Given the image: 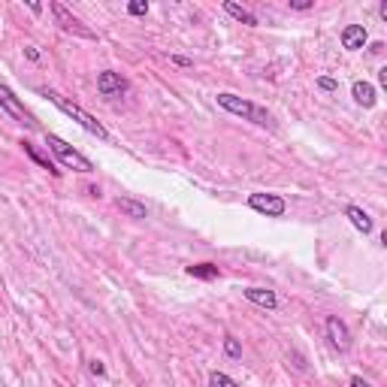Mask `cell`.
<instances>
[{
  "label": "cell",
  "mask_w": 387,
  "mask_h": 387,
  "mask_svg": "<svg viewBox=\"0 0 387 387\" xmlns=\"http://www.w3.org/2000/svg\"><path fill=\"white\" fill-rule=\"evenodd\" d=\"M0 109H3L6 115H10L12 121H19V125H24V127H37V115L24 106L19 97L12 94V88L10 85H3L0 82Z\"/></svg>",
  "instance_id": "277c9868"
},
{
  "label": "cell",
  "mask_w": 387,
  "mask_h": 387,
  "mask_svg": "<svg viewBox=\"0 0 387 387\" xmlns=\"http://www.w3.org/2000/svg\"><path fill=\"white\" fill-rule=\"evenodd\" d=\"M185 273L191 278H200V282H215V278H221V269L215 263H191Z\"/></svg>",
  "instance_id": "5bb4252c"
},
{
  "label": "cell",
  "mask_w": 387,
  "mask_h": 387,
  "mask_svg": "<svg viewBox=\"0 0 387 387\" xmlns=\"http://www.w3.org/2000/svg\"><path fill=\"white\" fill-rule=\"evenodd\" d=\"M48 10H52L55 24L64 30V34H73V37H79V39H97L94 30H91V28H85V24H82V21H79L76 15H73L64 3H57V0H55V3H48Z\"/></svg>",
  "instance_id": "5b68a950"
},
{
  "label": "cell",
  "mask_w": 387,
  "mask_h": 387,
  "mask_svg": "<svg viewBox=\"0 0 387 387\" xmlns=\"http://www.w3.org/2000/svg\"><path fill=\"white\" fill-rule=\"evenodd\" d=\"M312 0H291V10H296V12H306V10H312Z\"/></svg>",
  "instance_id": "7402d4cb"
},
{
  "label": "cell",
  "mask_w": 387,
  "mask_h": 387,
  "mask_svg": "<svg viewBox=\"0 0 387 387\" xmlns=\"http://www.w3.org/2000/svg\"><path fill=\"white\" fill-rule=\"evenodd\" d=\"M242 294H245V300H249V303H254V306H263V309H269V312L278 306L276 294L267 291V287H245Z\"/></svg>",
  "instance_id": "8fae6325"
},
{
  "label": "cell",
  "mask_w": 387,
  "mask_h": 387,
  "mask_svg": "<svg viewBox=\"0 0 387 387\" xmlns=\"http://www.w3.org/2000/svg\"><path fill=\"white\" fill-rule=\"evenodd\" d=\"M324 330H327V339H330V345L336 351H348L351 348V333H348V327H345V321L339 315H327Z\"/></svg>",
  "instance_id": "ba28073f"
},
{
  "label": "cell",
  "mask_w": 387,
  "mask_h": 387,
  "mask_svg": "<svg viewBox=\"0 0 387 387\" xmlns=\"http://www.w3.org/2000/svg\"><path fill=\"white\" fill-rule=\"evenodd\" d=\"M127 12L130 15H145L148 12V3H145V0H134V3H127Z\"/></svg>",
  "instance_id": "ffe728a7"
},
{
  "label": "cell",
  "mask_w": 387,
  "mask_h": 387,
  "mask_svg": "<svg viewBox=\"0 0 387 387\" xmlns=\"http://www.w3.org/2000/svg\"><path fill=\"white\" fill-rule=\"evenodd\" d=\"M88 369H91V375H106L103 360H91V363H88Z\"/></svg>",
  "instance_id": "603a6c76"
},
{
  "label": "cell",
  "mask_w": 387,
  "mask_h": 387,
  "mask_svg": "<svg viewBox=\"0 0 387 387\" xmlns=\"http://www.w3.org/2000/svg\"><path fill=\"white\" fill-rule=\"evenodd\" d=\"M209 387H240V381L230 378L227 372H212L209 375Z\"/></svg>",
  "instance_id": "ac0fdd59"
},
{
  "label": "cell",
  "mask_w": 387,
  "mask_h": 387,
  "mask_svg": "<svg viewBox=\"0 0 387 387\" xmlns=\"http://www.w3.org/2000/svg\"><path fill=\"white\" fill-rule=\"evenodd\" d=\"M24 55H28L30 61H39V52H37V46H24Z\"/></svg>",
  "instance_id": "cb8c5ba5"
},
{
  "label": "cell",
  "mask_w": 387,
  "mask_h": 387,
  "mask_svg": "<svg viewBox=\"0 0 387 387\" xmlns=\"http://www.w3.org/2000/svg\"><path fill=\"white\" fill-rule=\"evenodd\" d=\"M378 15L387 21V0H381V6H378Z\"/></svg>",
  "instance_id": "4316f807"
},
{
  "label": "cell",
  "mask_w": 387,
  "mask_h": 387,
  "mask_svg": "<svg viewBox=\"0 0 387 387\" xmlns=\"http://www.w3.org/2000/svg\"><path fill=\"white\" fill-rule=\"evenodd\" d=\"M39 94H43V97H48V100H52V103H55V106H57V109H61L64 115H70V118L76 121V125H79L82 130H88V134H91V136H97V139H109V130H106V127L100 125V121L94 118L91 112H85V109H82L79 103H73V100H67V97H61L57 91H52V88H43V91H39Z\"/></svg>",
  "instance_id": "7a4b0ae2"
},
{
  "label": "cell",
  "mask_w": 387,
  "mask_h": 387,
  "mask_svg": "<svg viewBox=\"0 0 387 387\" xmlns=\"http://www.w3.org/2000/svg\"><path fill=\"white\" fill-rule=\"evenodd\" d=\"M224 12L227 15H233L236 21H242V24H249V28H258V15H254L251 10H245V6H240V3H233V0H227L224 3Z\"/></svg>",
  "instance_id": "9a60e30c"
},
{
  "label": "cell",
  "mask_w": 387,
  "mask_h": 387,
  "mask_svg": "<svg viewBox=\"0 0 387 387\" xmlns=\"http://www.w3.org/2000/svg\"><path fill=\"white\" fill-rule=\"evenodd\" d=\"M351 387H372V384H369V381H366V378H360V375H354V378H351Z\"/></svg>",
  "instance_id": "d4e9b609"
},
{
  "label": "cell",
  "mask_w": 387,
  "mask_h": 387,
  "mask_svg": "<svg viewBox=\"0 0 387 387\" xmlns=\"http://www.w3.org/2000/svg\"><path fill=\"white\" fill-rule=\"evenodd\" d=\"M345 215H348V221L354 224V230H360V233L363 236H369L372 233V218H369V212L366 209H360V206H348V209H345Z\"/></svg>",
  "instance_id": "7c38bea8"
},
{
  "label": "cell",
  "mask_w": 387,
  "mask_h": 387,
  "mask_svg": "<svg viewBox=\"0 0 387 387\" xmlns=\"http://www.w3.org/2000/svg\"><path fill=\"white\" fill-rule=\"evenodd\" d=\"M351 97H354V103H357V106H363V109H372V106L378 103L375 88L369 85V82H360V79L351 85Z\"/></svg>",
  "instance_id": "30bf717a"
},
{
  "label": "cell",
  "mask_w": 387,
  "mask_h": 387,
  "mask_svg": "<svg viewBox=\"0 0 387 387\" xmlns=\"http://www.w3.org/2000/svg\"><path fill=\"white\" fill-rule=\"evenodd\" d=\"M170 61L176 64V67H185V70H188V67H194V61H191V57H185V55H172Z\"/></svg>",
  "instance_id": "44dd1931"
},
{
  "label": "cell",
  "mask_w": 387,
  "mask_h": 387,
  "mask_svg": "<svg viewBox=\"0 0 387 387\" xmlns=\"http://www.w3.org/2000/svg\"><path fill=\"white\" fill-rule=\"evenodd\" d=\"M224 354L230 360H242V342L236 336H224Z\"/></svg>",
  "instance_id": "e0dca14e"
},
{
  "label": "cell",
  "mask_w": 387,
  "mask_h": 387,
  "mask_svg": "<svg viewBox=\"0 0 387 387\" xmlns=\"http://www.w3.org/2000/svg\"><path fill=\"white\" fill-rule=\"evenodd\" d=\"M378 82H381V85L387 88V67H381V70H378Z\"/></svg>",
  "instance_id": "484cf974"
},
{
  "label": "cell",
  "mask_w": 387,
  "mask_h": 387,
  "mask_svg": "<svg viewBox=\"0 0 387 387\" xmlns=\"http://www.w3.org/2000/svg\"><path fill=\"white\" fill-rule=\"evenodd\" d=\"M115 206H118L121 212H125L127 218H145L148 215V209L139 200H130V197H118V200H115Z\"/></svg>",
  "instance_id": "2e32d148"
},
{
  "label": "cell",
  "mask_w": 387,
  "mask_h": 387,
  "mask_svg": "<svg viewBox=\"0 0 387 387\" xmlns=\"http://www.w3.org/2000/svg\"><path fill=\"white\" fill-rule=\"evenodd\" d=\"M366 28L363 24H348V28H342V48H348V52H360V48L366 46Z\"/></svg>",
  "instance_id": "9c48e42d"
},
{
  "label": "cell",
  "mask_w": 387,
  "mask_h": 387,
  "mask_svg": "<svg viewBox=\"0 0 387 387\" xmlns=\"http://www.w3.org/2000/svg\"><path fill=\"white\" fill-rule=\"evenodd\" d=\"M249 206L267 218H282L287 212V203L278 194H249Z\"/></svg>",
  "instance_id": "8992f818"
},
{
  "label": "cell",
  "mask_w": 387,
  "mask_h": 387,
  "mask_svg": "<svg viewBox=\"0 0 387 387\" xmlns=\"http://www.w3.org/2000/svg\"><path fill=\"white\" fill-rule=\"evenodd\" d=\"M46 145L55 152V158L64 163L67 170H76V172H94V163L85 158L82 152H76V148H70V143H64L57 134H46Z\"/></svg>",
  "instance_id": "3957f363"
},
{
  "label": "cell",
  "mask_w": 387,
  "mask_h": 387,
  "mask_svg": "<svg viewBox=\"0 0 387 387\" xmlns=\"http://www.w3.org/2000/svg\"><path fill=\"white\" fill-rule=\"evenodd\" d=\"M318 88L327 91V94H333V91H339V82L330 79V76H318Z\"/></svg>",
  "instance_id": "d6986e66"
},
{
  "label": "cell",
  "mask_w": 387,
  "mask_h": 387,
  "mask_svg": "<svg viewBox=\"0 0 387 387\" xmlns=\"http://www.w3.org/2000/svg\"><path fill=\"white\" fill-rule=\"evenodd\" d=\"M21 148H24V154H28V158H30V161H34V163H37V167H43V170H48V172H52V176H61V170H57V167H55V163H52V161H48V158H46V154H43V152H39V148H37V145H30V143H28V139H21Z\"/></svg>",
  "instance_id": "4fadbf2b"
},
{
  "label": "cell",
  "mask_w": 387,
  "mask_h": 387,
  "mask_svg": "<svg viewBox=\"0 0 387 387\" xmlns=\"http://www.w3.org/2000/svg\"><path fill=\"white\" fill-rule=\"evenodd\" d=\"M97 91H100L106 100H118V97L127 94V79L115 70H103L100 76H97Z\"/></svg>",
  "instance_id": "52a82bcc"
},
{
  "label": "cell",
  "mask_w": 387,
  "mask_h": 387,
  "mask_svg": "<svg viewBox=\"0 0 387 387\" xmlns=\"http://www.w3.org/2000/svg\"><path fill=\"white\" fill-rule=\"evenodd\" d=\"M218 106H221V109H227L230 115H236V118L251 121V125H258V127H267V130L276 127L273 112L263 109V106H258V103H251V100H245V97H236V94H230V91H221L218 94Z\"/></svg>",
  "instance_id": "6da1fadb"
}]
</instances>
